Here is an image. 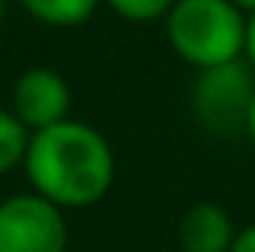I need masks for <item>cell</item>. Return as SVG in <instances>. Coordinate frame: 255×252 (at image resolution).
Segmentation results:
<instances>
[{"instance_id": "6da1fadb", "label": "cell", "mask_w": 255, "mask_h": 252, "mask_svg": "<svg viewBox=\"0 0 255 252\" xmlns=\"http://www.w3.org/2000/svg\"><path fill=\"white\" fill-rule=\"evenodd\" d=\"M23 171L29 178V191L55 207L84 210L100 204L113 188L117 155L97 126L68 117L29 136Z\"/></svg>"}, {"instance_id": "7a4b0ae2", "label": "cell", "mask_w": 255, "mask_h": 252, "mask_svg": "<svg viewBox=\"0 0 255 252\" xmlns=\"http://www.w3.org/2000/svg\"><path fill=\"white\" fill-rule=\"evenodd\" d=\"M246 16L233 0H174L162 23L174 55L204 71L243 58Z\"/></svg>"}, {"instance_id": "3957f363", "label": "cell", "mask_w": 255, "mask_h": 252, "mask_svg": "<svg viewBox=\"0 0 255 252\" xmlns=\"http://www.w3.org/2000/svg\"><path fill=\"white\" fill-rule=\"evenodd\" d=\"M255 94V71L243 58L197 71L191 84V110L213 136L246 132V117Z\"/></svg>"}, {"instance_id": "277c9868", "label": "cell", "mask_w": 255, "mask_h": 252, "mask_svg": "<svg viewBox=\"0 0 255 252\" xmlns=\"http://www.w3.org/2000/svg\"><path fill=\"white\" fill-rule=\"evenodd\" d=\"M65 210L36 191H19L0 201V252H65Z\"/></svg>"}, {"instance_id": "5b68a950", "label": "cell", "mask_w": 255, "mask_h": 252, "mask_svg": "<svg viewBox=\"0 0 255 252\" xmlns=\"http://www.w3.org/2000/svg\"><path fill=\"white\" fill-rule=\"evenodd\" d=\"M10 110L29 132L49 129L71 117V84L49 65H32L13 81Z\"/></svg>"}, {"instance_id": "8992f818", "label": "cell", "mask_w": 255, "mask_h": 252, "mask_svg": "<svg viewBox=\"0 0 255 252\" xmlns=\"http://www.w3.org/2000/svg\"><path fill=\"white\" fill-rule=\"evenodd\" d=\"M236 230L239 227L223 204L200 201L178 220V246L181 252H230Z\"/></svg>"}, {"instance_id": "52a82bcc", "label": "cell", "mask_w": 255, "mask_h": 252, "mask_svg": "<svg viewBox=\"0 0 255 252\" xmlns=\"http://www.w3.org/2000/svg\"><path fill=\"white\" fill-rule=\"evenodd\" d=\"M36 23L52 26V29H75L84 26L97 13L104 0H16Z\"/></svg>"}, {"instance_id": "ba28073f", "label": "cell", "mask_w": 255, "mask_h": 252, "mask_svg": "<svg viewBox=\"0 0 255 252\" xmlns=\"http://www.w3.org/2000/svg\"><path fill=\"white\" fill-rule=\"evenodd\" d=\"M29 136L32 132L23 126L13 110L0 107V175L13 168H23L26 162V149H29Z\"/></svg>"}, {"instance_id": "9c48e42d", "label": "cell", "mask_w": 255, "mask_h": 252, "mask_svg": "<svg viewBox=\"0 0 255 252\" xmlns=\"http://www.w3.org/2000/svg\"><path fill=\"white\" fill-rule=\"evenodd\" d=\"M104 3L126 23H155L168 16L174 0H104Z\"/></svg>"}, {"instance_id": "30bf717a", "label": "cell", "mask_w": 255, "mask_h": 252, "mask_svg": "<svg viewBox=\"0 0 255 252\" xmlns=\"http://www.w3.org/2000/svg\"><path fill=\"white\" fill-rule=\"evenodd\" d=\"M230 252H255V223H246V227L236 230V240H233Z\"/></svg>"}, {"instance_id": "8fae6325", "label": "cell", "mask_w": 255, "mask_h": 252, "mask_svg": "<svg viewBox=\"0 0 255 252\" xmlns=\"http://www.w3.org/2000/svg\"><path fill=\"white\" fill-rule=\"evenodd\" d=\"M243 62L255 71V13L246 16V42H243Z\"/></svg>"}, {"instance_id": "7c38bea8", "label": "cell", "mask_w": 255, "mask_h": 252, "mask_svg": "<svg viewBox=\"0 0 255 252\" xmlns=\"http://www.w3.org/2000/svg\"><path fill=\"white\" fill-rule=\"evenodd\" d=\"M246 136H249L252 145H255V94H252V104H249V117H246Z\"/></svg>"}, {"instance_id": "4fadbf2b", "label": "cell", "mask_w": 255, "mask_h": 252, "mask_svg": "<svg viewBox=\"0 0 255 252\" xmlns=\"http://www.w3.org/2000/svg\"><path fill=\"white\" fill-rule=\"evenodd\" d=\"M236 6H243L246 13H255V0H233Z\"/></svg>"}, {"instance_id": "5bb4252c", "label": "cell", "mask_w": 255, "mask_h": 252, "mask_svg": "<svg viewBox=\"0 0 255 252\" xmlns=\"http://www.w3.org/2000/svg\"><path fill=\"white\" fill-rule=\"evenodd\" d=\"M3 16H6V0H0V26H3Z\"/></svg>"}]
</instances>
